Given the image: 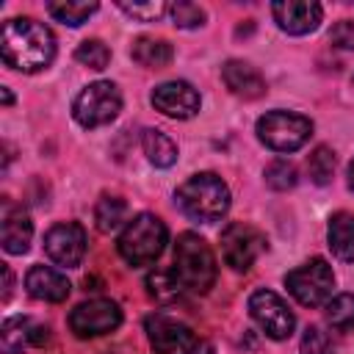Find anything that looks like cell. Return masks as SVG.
I'll list each match as a JSON object with an SVG mask.
<instances>
[{
  "mask_svg": "<svg viewBox=\"0 0 354 354\" xmlns=\"http://www.w3.org/2000/svg\"><path fill=\"white\" fill-rule=\"evenodd\" d=\"M0 55L3 64L17 72H41L55 58V36L33 17H14L3 25Z\"/></svg>",
  "mask_w": 354,
  "mask_h": 354,
  "instance_id": "obj_1",
  "label": "cell"
},
{
  "mask_svg": "<svg viewBox=\"0 0 354 354\" xmlns=\"http://www.w3.org/2000/svg\"><path fill=\"white\" fill-rule=\"evenodd\" d=\"M177 207L199 224H213L230 210V188L216 171H199L188 177L177 194Z\"/></svg>",
  "mask_w": 354,
  "mask_h": 354,
  "instance_id": "obj_2",
  "label": "cell"
},
{
  "mask_svg": "<svg viewBox=\"0 0 354 354\" xmlns=\"http://www.w3.org/2000/svg\"><path fill=\"white\" fill-rule=\"evenodd\" d=\"M188 293H207L216 282V257L210 243L196 232H180L174 243V268H171Z\"/></svg>",
  "mask_w": 354,
  "mask_h": 354,
  "instance_id": "obj_3",
  "label": "cell"
},
{
  "mask_svg": "<svg viewBox=\"0 0 354 354\" xmlns=\"http://www.w3.org/2000/svg\"><path fill=\"white\" fill-rule=\"evenodd\" d=\"M166 241L169 230L163 218H158L155 213H138L124 224L116 249L127 266H149L163 254Z\"/></svg>",
  "mask_w": 354,
  "mask_h": 354,
  "instance_id": "obj_4",
  "label": "cell"
},
{
  "mask_svg": "<svg viewBox=\"0 0 354 354\" xmlns=\"http://www.w3.org/2000/svg\"><path fill=\"white\" fill-rule=\"evenodd\" d=\"M313 136V122L293 111H268L257 119V138L274 152H296Z\"/></svg>",
  "mask_w": 354,
  "mask_h": 354,
  "instance_id": "obj_5",
  "label": "cell"
},
{
  "mask_svg": "<svg viewBox=\"0 0 354 354\" xmlns=\"http://www.w3.org/2000/svg\"><path fill=\"white\" fill-rule=\"evenodd\" d=\"M122 111V91L111 80L88 83L72 102V116L80 127H102L111 124Z\"/></svg>",
  "mask_w": 354,
  "mask_h": 354,
  "instance_id": "obj_6",
  "label": "cell"
},
{
  "mask_svg": "<svg viewBox=\"0 0 354 354\" xmlns=\"http://www.w3.org/2000/svg\"><path fill=\"white\" fill-rule=\"evenodd\" d=\"M285 288L288 293L304 304V307H321L332 299L335 290V271L324 257H313L307 263H301L299 268H293L285 277Z\"/></svg>",
  "mask_w": 354,
  "mask_h": 354,
  "instance_id": "obj_7",
  "label": "cell"
},
{
  "mask_svg": "<svg viewBox=\"0 0 354 354\" xmlns=\"http://www.w3.org/2000/svg\"><path fill=\"white\" fill-rule=\"evenodd\" d=\"M263 252H266V235L257 227L246 221H232L221 230V254L232 271H249Z\"/></svg>",
  "mask_w": 354,
  "mask_h": 354,
  "instance_id": "obj_8",
  "label": "cell"
},
{
  "mask_svg": "<svg viewBox=\"0 0 354 354\" xmlns=\"http://www.w3.org/2000/svg\"><path fill=\"white\" fill-rule=\"evenodd\" d=\"M249 315L271 340H285L293 335L296 315L288 307V301L274 290H266V288L254 290L249 296Z\"/></svg>",
  "mask_w": 354,
  "mask_h": 354,
  "instance_id": "obj_9",
  "label": "cell"
},
{
  "mask_svg": "<svg viewBox=\"0 0 354 354\" xmlns=\"http://www.w3.org/2000/svg\"><path fill=\"white\" fill-rule=\"evenodd\" d=\"M144 329H147V337L155 354H194L199 346V337L188 324L169 318L163 313L149 315L144 321Z\"/></svg>",
  "mask_w": 354,
  "mask_h": 354,
  "instance_id": "obj_10",
  "label": "cell"
},
{
  "mask_svg": "<svg viewBox=\"0 0 354 354\" xmlns=\"http://www.w3.org/2000/svg\"><path fill=\"white\" fill-rule=\"evenodd\" d=\"M122 324V310L111 299H88L69 313V329L77 337H100Z\"/></svg>",
  "mask_w": 354,
  "mask_h": 354,
  "instance_id": "obj_11",
  "label": "cell"
},
{
  "mask_svg": "<svg viewBox=\"0 0 354 354\" xmlns=\"http://www.w3.org/2000/svg\"><path fill=\"white\" fill-rule=\"evenodd\" d=\"M44 252L55 266L75 268L86 257V230L77 221H58L44 232Z\"/></svg>",
  "mask_w": 354,
  "mask_h": 354,
  "instance_id": "obj_12",
  "label": "cell"
},
{
  "mask_svg": "<svg viewBox=\"0 0 354 354\" xmlns=\"http://www.w3.org/2000/svg\"><path fill=\"white\" fill-rule=\"evenodd\" d=\"M199 91L188 80H166L155 86L152 91V105L171 119H191L199 113Z\"/></svg>",
  "mask_w": 354,
  "mask_h": 354,
  "instance_id": "obj_13",
  "label": "cell"
},
{
  "mask_svg": "<svg viewBox=\"0 0 354 354\" xmlns=\"http://www.w3.org/2000/svg\"><path fill=\"white\" fill-rule=\"evenodd\" d=\"M271 14H274V22L279 25V30H285L290 36H304L321 25L324 8L313 0H288V3H274Z\"/></svg>",
  "mask_w": 354,
  "mask_h": 354,
  "instance_id": "obj_14",
  "label": "cell"
},
{
  "mask_svg": "<svg viewBox=\"0 0 354 354\" xmlns=\"http://www.w3.org/2000/svg\"><path fill=\"white\" fill-rule=\"evenodd\" d=\"M47 340H50V326L36 324L28 315H11L3 321V329H0L3 354H22L28 346H41Z\"/></svg>",
  "mask_w": 354,
  "mask_h": 354,
  "instance_id": "obj_15",
  "label": "cell"
},
{
  "mask_svg": "<svg viewBox=\"0 0 354 354\" xmlns=\"http://www.w3.org/2000/svg\"><path fill=\"white\" fill-rule=\"evenodd\" d=\"M25 290H28L33 299H39V301H53V304H58V301H64V299L69 296L72 285H69V279H66L61 271H55V268H50V266H33V268L25 274Z\"/></svg>",
  "mask_w": 354,
  "mask_h": 354,
  "instance_id": "obj_16",
  "label": "cell"
},
{
  "mask_svg": "<svg viewBox=\"0 0 354 354\" xmlns=\"http://www.w3.org/2000/svg\"><path fill=\"white\" fill-rule=\"evenodd\" d=\"M33 238V221L22 207H11L6 202L3 210V224H0V243L8 254H25L30 249Z\"/></svg>",
  "mask_w": 354,
  "mask_h": 354,
  "instance_id": "obj_17",
  "label": "cell"
},
{
  "mask_svg": "<svg viewBox=\"0 0 354 354\" xmlns=\"http://www.w3.org/2000/svg\"><path fill=\"white\" fill-rule=\"evenodd\" d=\"M221 80L235 97H243V100H257L266 94V77L246 61H235V58L227 61L221 66Z\"/></svg>",
  "mask_w": 354,
  "mask_h": 354,
  "instance_id": "obj_18",
  "label": "cell"
},
{
  "mask_svg": "<svg viewBox=\"0 0 354 354\" xmlns=\"http://www.w3.org/2000/svg\"><path fill=\"white\" fill-rule=\"evenodd\" d=\"M326 241L337 260L354 263V213H348V210L335 213L326 227Z\"/></svg>",
  "mask_w": 354,
  "mask_h": 354,
  "instance_id": "obj_19",
  "label": "cell"
},
{
  "mask_svg": "<svg viewBox=\"0 0 354 354\" xmlns=\"http://www.w3.org/2000/svg\"><path fill=\"white\" fill-rule=\"evenodd\" d=\"M130 55H133V61H136L138 66H147V69H163V66H169V64H171L174 50H171V44H169V41H163V39L141 36V39H136V41H133Z\"/></svg>",
  "mask_w": 354,
  "mask_h": 354,
  "instance_id": "obj_20",
  "label": "cell"
},
{
  "mask_svg": "<svg viewBox=\"0 0 354 354\" xmlns=\"http://www.w3.org/2000/svg\"><path fill=\"white\" fill-rule=\"evenodd\" d=\"M141 147H144V155L152 166L158 169H169L174 160H177V144L163 133V130H155V127H147L144 136H141Z\"/></svg>",
  "mask_w": 354,
  "mask_h": 354,
  "instance_id": "obj_21",
  "label": "cell"
},
{
  "mask_svg": "<svg viewBox=\"0 0 354 354\" xmlns=\"http://www.w3.org/2000/svg\"><path fill=\"white\" fill-rule=\"evenodd\" d=\"M100 6L97 3H75V0H50L47 3V14L69 28H77L83 25Z\"/></svg>",
  "mask_w": 354,
  "mask_h": 354,
  "instance_id": "obj_22",
  "label": "cell"
},
{
  "mask_svg": "<svg viewBox=\"0 0 354 354\" xmlns=\"http://www.w3.org/2000/svg\"><path fill=\"white\" fill-rule=\"evenodd\" d=\"M94 221L100 232H113L122 221H127V202L122 196H102L94 207Z\"/></svg>",
  "mask_w": 354,
  "mask_h": 354,
  "instance_id": "obj_23",
  "label": "cell"
},
{
  "mask_svg": "<svg viewBox=\"0 0 354 354\" xmlns=\"http://www.w3.org/2000/svg\"><path fill=\"white\" fill-rule=\"evenodd\" d=\"M326 321L337 332L354 329V293H340L326 301Z\"/></svg>",
  "mask_w": 354,
  "mask_h": 354,
  "instance_id": "obj_24",
  "label": "cell"
},
{
  "mask_svg": "<svg viewBox=\"0 0 354 354\" xmlns=\"http://www.w3.org/2000/svg\"><path fill=\"white\" fill-rule=\"evenodd\" d=\"M147 290L158 301H177L183 296V285L174 271H152L147 277Z\"/></svg>",
  "mask_w": 354,
  "mask_h": 354,
  "instance_id": "obj_25",
  "label": "cell"
},
{
  "mask_svg": "<svg viewBox=\"0 0 354 354\" xmlns=\"http://www.w3.org/2000/svg\"><path fill=\"white\" fill-rule=\"evenodd\" d=\"M307 171L315 185H326L335 174V152L329 147H315L307 158Z\"/></svg>",
  "mask_w": 354,
  "mask_h": 354,
  "instance_id": "obj_26",
  "label": "cell"
},
{
  "mask_svg": "<svg viewBox=\"0 0 354 354\" xmlns=\"http://www.w3.org/2000/svg\"><path fill=\"white\" fill-rule=\"evenodd\" d=\"M296 183H299V171H296V166H293L290 160L277 158V160H271V163L266 166V185H268V188H274V191H288V188H293Z\"/></svg>",
  "mask_w": 354,
  "mask_h": 354,
  "instance_id": "obj_27",
  "label": "cell"
},
{
  "mask_svg": "<svg viewBox=\"0 0 354 354\" xmlns=\"http://www.w3.org/2000/svg\"><path fill=\"white\" fill-rule=\"evenodd\" d=\"M75 58H77L83 66H88V69H105L108 61H111V50H108V44L100 41V39H86V41L77 44Z\"/></svg>",
  "mask_w": 354,
  "mask_h": 354,
  "instance_id": "obj_28",
  "label": "cell"
},
{
  "mask_svg": "<svg viewBox=\"0 0 354 354\" xmlns=\"http://www.w3.org/2000/svg\"><path fill=\"white\" fill-rule=\"evenodd\" d=\"M169 14H171V19H174L177 28H199V25H205V19H207L205 8L196 6V3H188V0L171 3V6H169Z\"/></svg>",
  "mask_w": 354,
  "mask_h": 354,
  "instance_id": "obj_29",
  "label": "cell"
},
{
  "mask_svg": "<svg viewBox=\"0 0 354 354\" xmlns=\"http://www.w3.org/2000/svg\"><path fill=\"white\" fill-rule=\"evenodd\" d=\"M119 8L127 17L138 19V22H158L169 11V6L160 3V0H149V3H119Z\"/></svg>",
  "mask_w": 354,
  "mask_h": 354,
  "instance_id": "obj_30",
  "label": "cell"
},
{
  "mask_svg": "<svg viewBox=\"0 0 354 354\" xmlns=\"http://www.w3.org/2000/svg\"><path fill=\"white\" fill-rule=\"evenodd\" d=\"M301 354H335L332 337L321 326H307L301 335Z\"/></svg>",
  "mask_w": 354,
  "mask_h": 354,
  "instance_id": "obj_31",
  "label": "cell"
},
{
  "mask_svg": "<svg viewBox=\"0 0 354 354\" xmlns=\"http://www.w3.org/2000/svg\"><path fill=\"white\" fill-rule=\"evenodd\" d=\"M329 41H332V47H337V50L354 53V19H340V22H335L332 30H329Z\"/></svg>",
  "mask_w": 354,
  "mask_h": 354,
  "instance_id": "obj_32",
  "label": "cell"
},
{
  "mask_svg": "<svg viewBox=\"0 0 354 354\" xmlns=\"http://www.w3.org/2000/svg\"><path fill=\"white\" fill-rule=\"evenodd\" d=\"M11 296V268L3 266V301Z\"/></svg>",
  "mask_w": 354,
  "mask_h": 354,
  "instance_id": "obj_33",
  "label": "cell"
},
{
  "mask_svg": "<svg viewBox=\"0 0 354 354\" xmlns=\"http://www.w3.org/2000/svg\"><path fill=\"white\" fill-rule=\"evenodd\" d=\"M0 91H3V102H6V105H11V102H14V97H11V91H8L6 86H3Z\"/></svg>",
  "mask_w": 354,
  "mask_h": 354,
  "instance_id": "obj_34",
  "label": "cell"
},
{
  "mask_svg": "<svg viewBox=\"0 0 354 354\" xmlns=\"http://www.w3.org/2000/svg\"><path fill=\"white\" fill-rule=\"evenodd\" d=\"M348 185H351V191H354V160L348 163Z\"/></svg>",
  "mask_w": 354,
  "mask_h": 354,
  "instance_id": "obj_35",
  "label": "cell"
}]
</instances>
